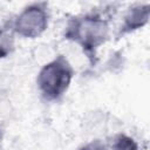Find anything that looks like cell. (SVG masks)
Listing matches in <instances>:
<instances>
[{
	"label": "cell",
	"instance_id": "obj_3",
	"mask_svg": "<svg viewBox=\"0 0 150 150\" xmlns=\"http://www.w3.org/2000/svg\"><path fill=\"white\" fill-rule=\"evenodd\" d=\"M45 2H35L26 6L14 20L12 28L14 33L23 38H36L48 27L49 14Z\"/></svg>",
	"mask_w": 150,
	"mask_h": 150
},
{
	"label": "cell",
	"instance_id": "obj_8",
	"mask_svg": "<svg viewBox=\"0 0 150 150\" xmlns=\"http://www.w3.org/2000/svg\"><path fill=\"white\" fill-rule=\"evenodd\" d=\"M1 143H2V132H1V129H0V149H1Z\"/></svg>",
	"mask_w": 150,
	"mask_h": 150
},
{
	"label": "cell",
	"instance_id": "obj_5",
	"mask_svg": "<svg viewBox=\"0 0 150 150\" xmlns=\"http://www.w3.org/2000/svg\"><path fill=\"white\" fill-rule=\"evenodd\" d=\"M13 32L11 27H0V59L9 55L14 48Z\"/></svg>",
	"mask_w": 150,
	"mask_h": 150
},
{
	"label": "cell",
	"instance_id": "obj_4",
	"mask_svg": "<svg viewBox=\"0 0 150 150\" xmlns=\"http://www.w3.org/2000/svg\"><path fill=\"white\" fill-rule=\"evenodd\" d=\"M149 18V6L148 5H137L128 11L124 16V23L122 27L123 33H129L142 27Z\"/></svg>",
	"mask_w": 150,
	"mask_h": 150
},
{
	"label": "cell",
	"instance_id": "obj_7",
	"mask_svg": "<svg viewBox=\"0 0 150 150\" xmlns=\"http://www.w3.org/2000/svg\"><path fill=\"white\" fill-rule=\"evenodd\" d=\"M80 150H107V148L98 141H95V142H91L89 144H87L86 146L81 148Z\"/></svg>",
	"mask_w": 150,
	"mask_h": 150
},
{
	"label": "cell",
	"instance_id": "obj_2",
	"mask_svg": "<svg viewBox=\"0 0 150 150\" xmlns=\"http://www.w3.org/2000/svg\"><path fill=\"white\" fill-rule=\"evenodd\" d=\"M73 76L71 64L63 55H59L41 68L36 82L45 100L57 101L67 93Z\"/></svg>",
	"mask_w": 150,
	"mask_h": 150
},
{
	"label": "cell",
	"instance_id": "obj_6",
	"mask_svg": "<svg viewBox=\"0 0 150 150\" xmlns=\"http://www.w3.org/2000/svg\"><path fill=\"white\" fill-rule=\"evenodd\" d=\"M107 150H137V145L130 137L120 135L114 139L112 144Z\"/></svg>",
	"mask_w": 150,
	"mask_h": 150
},
{
	"label": "cell",
	"instance_id": "obj_1",
	"mask_svg": "<svg viewBox=\"0 0 150 150\" xmlns=\"http://www.w3.org/2000/svg\"><path fill=\"white\" fill-rule=\"evenodd\" d=\"M109 26L105 19L96 14H86L68 21L66 38L76 42L89 57L95 55L97 48L105 42Z\"/></svg>",
	"mask_w": 150,
	"mask_h": 150
}]
</instances>
